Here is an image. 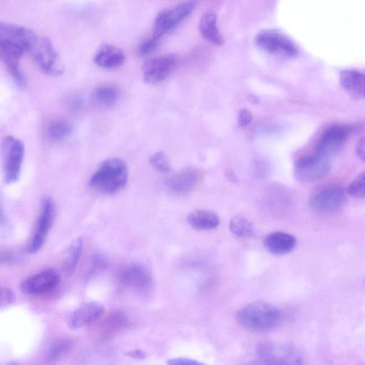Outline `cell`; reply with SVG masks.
<instances>
[{"instance_id": "obj_1", "label": "cell", "mask_w": 365, "mask_h": 365, "mask_svg": "<svg viewBox=\"0 0 365 365\" xmlns=\"http://www.w3.org/2000/svg\"><path fill=\"white\" fill-rule=\"evenodd\" d=\"M128 180V169L125 161L118 158H110L98 165L88 185L99 194L112 195L122 190Z\"/></svg>"}, {"instance_id": "obj_2", "label": "cell", "mask_w": 365, "mask_h": 365, "mask_svg": "<svg viewBox=\"0 0 365 365\" xmlns=\"http://www.w3.org/2000/svg\"><path fill=\"white\" fill-rule=\"evenodd\" d=\"M237 320L247 329L264 331L277 327L282 320V314L272 304L255 302L241 308L237 314Z\"/></svg>"}, {"instance_id": "obj_3", "label": "cell", "mask_w": 365, "mask_h": 365, "mask_svg": "<svg viewBox=\"0 0 365 365\" xmlns=\"http://www.w3.org/2000/svg\"><path fill=\"white\" fill-rule=\"evenodd\" d=\"M2 168L6 184L17 182L21 176L25 148L22 141L12 135L5 137L2 143Z\"/></svg>"}, {"instance_id": "obj_4", "label": "cell", "mask_w": 365, "mask_h": 365, "mask_svg": "<svg viewBox=\"0 0 365 365\" xmlns=\"http://www.w3.org/2000/svg\"><path fill=\"white\" fill-rule=\"evenodd\" d=\"M258 359L266 364H299L302 357L292 344L281 341H264L257 347Z\"/></svg>"}, {"instance_id": "obj_5", "label": "cell", "mask_w": 365, "mask_h": 365, "mask_svg": "<svg viewBox=\"0 0 365 365\" xmlns=\"http://www.w3.org/2000/svg\"><path fill=\"white\" fill-rule=\"evenodd\" d=\"M330 168V158L314 152L296 160L294 173L299 180L313 182L323 179L329 173Z\"/></svg>"}, {"instance_id": "obj_6", "label": "cell", "mask_w": 365, "mask_h": 365, "mask_svg": "<svg viewBox=\"0 0 365 365\" xmlns=\"http://www.w3.org/2000/svg\"><path fill=\"white\" fill-rule=\"evenodd\" d=\"M256 45L262 51L272 55L292 58L298 50L295 44L286 35L276 30H264L255 37Z\"/></svg>"}, {"instance_id": "obj_7", "label": "cell", "mask_w": 365, "mask_h": 365, "mask_svg": "<svg viewBox=\"0 0 365 365\" xmlns=\"http://www.w3.org/2000/svg\"><path fill=\"white\" fill-rule=\"evenodd\" d=\"M55 216L56 205L54 201L48 196L44 197L41 201L35 230L27 249L29 253L34 254L43 247L54 222Z\"/></svg>"}, {"instance_id": "obj_8", "label": "cell", "mask_w": 365, "mask_h": 365, "mask_svg": "<svg viewBox=\"0 0 365 365\" xmlns=\"http://www.w3.org/2000/svg\"><path fill=\"white\" fill-rule=\"evenodd\" d=\"M345 201L343 190L339 186L332 185L315 192L309 200V206L314 212L328 215L339 211Z\"/></svg>"}, {"instance_id": "obj_9", "label": "cell", "mask_w": 365, "mask_h": 365, "mask_svg": "<svg viewBox=\"0 0 365 365\" xmlns=\"http://www.w3.org/2000/svg\"><path fill=\"white\" fill-rule=\"evenodd\" d=\"M195 2L190 0L161 11L157 15L153 33L163 36L175 29L193 11Z\"/></svg>"}, {"instance_id": "obj_10", "label": "cell", "mask_w": 365, "mask_h": 365, "mask_svg": "<svg viewBox=\"0 0 365 365\" xmlns=\"http://www.w3.org/2000/svg\"><path fill=\"white\" fill-rule=\"evenodd\" d=\"M31 53L36 63L44 73L57 76L63 73L64 67L58 53L48 38L38 39Z\"/></svg>"}, {"instance_id": "obj_11", "label": "cell", "mask_w": 365, "mask_h": 365, "mask_svg": "<svg viewBox=\"0 0 365 365\" xmlns=\"http://www.w3.org/2000/svg\"><path fill=\"white\" fill-rule=\"evenodd\" d=\"M352 128L346 124H332L320 135L315 146V152L331 158L336 154L346 142Z\"/></svg>"}, {"instance_id": "obj_12", "label": "cell", "mask_w": 365, "mask_h": 365, "mask_svg": "<svg viewBox=\"0 0 365 365\" xmlns=\"http://www.w3.org/2000/svg\"><path fill=\"white\" fill-rule=\"evenodd\" d=\"M118 279L122 284L140 294H148L153 287V277L149 269L143 264L131 263L123 267Z\"/></svg>"}, {"instance_id": "obj_13", "label": "cell", "mask_w": 365, "mask_h": 365, "mask_svg": "<svg viewBox=\"0 0 365 365\" xmlns=\"http://www.w3.org/2000/svg\"><path fill=\"white\" fill-rule=\"evenodd\" d=\"M60 275L53 269H46L24 279L21 284V291L31 296L49 294L59 285Z\"/></svg>"}, {"instance_id": "obj_14", "label": "cell", "mask_w": 365, "mask_h": 365, "mask_svg": "<svg viewBox=\"0 0 365 365\" xmlns=\"http://www.w3.org/2000/svg\"><path fill=\"white\" fill-rule=\"evenodd\" d=\"M0 41L19 47L25 53L32 52L38 38L36 33L26 27L8 22L0 24Z\"/></svg>"}, {"instance_id": "obj_15", "label": "cell", "mask_w": 365, "mask_h": 365, "mask_svg": "<svg viewBox=\"0 0 365 365\" xmlns=\"http://www.w3.org/2000/svg\"><path fill=\"white\" fill-rule=\"evenodd\" d=\"M177 62L173 55H166L148 60L143 66V80L146 83H155L165 79Z\"/></svg>"}, {"instance_id": "obj_16", "label": "cell", "mask_w": 365, "mask_h": 365, "mask_svg": "<svg viewBox=\"0 0 365 365\" xmlns=\"http://www.w3.org/2000/svg\"><path fill=\"white\" fill-rule=\"evenodd\" d=\"M24 53H26L19 47L0 41L1 59L14 82L20 88H24L26 85L19 65Z\"/></svg>"}, {"instance_id": "obj_17", "label": "cell", "mask_w": 365, "mask_h": 365, "mask_svg": "<svg viewBox=\"0 0 365 365\" xmlns=\"http://www.w3.org/2000/svg\"><path fill=\"white\" fill-rule=\"evenodd\" d=\"M105 312L103 305L95 302H86L71 314L68 327L71 329H77L92 324L101 319Z\"/></svg>"}, {"instance_id": "obj_18", "label": "cell", "mask_w": 365, "mask_h": 365, "mask_svg": "<svg viewBox=\"0 0 365 365\" xmlns=\"http://www.w3.org/2000/svg\"><path fill=\"white\" fill-rule=\"evenodd\" d=\"M339 83L352 98L365 99V73L355 70H344L339 74Z\"/></svg>"}, {"instance_id": "obj_19", "label": "cell", "mask_w": 365, "mask_h": 365, "mask_svg": "<svg viewBox=\"0 0 365 365\" xmlns=\"http://www.w3.org/2000/svg\"><path fill=\"white\" fill-rule=\"evenodd\" d=\"M263 243L269 252L282 255L292 252L296 246L297 240L291 234L273 232L264 237Z\"/></svg>"}, {"instance_id": "obj_20", "label": "cell", "mask_w": 365, "mask_h": 365, "mask_svg": "<svg viewBox=\"0 0 365 365\" xmlns=\"http://www.w3.org/2000/svg\"><path fill=\"white\" fill-rule=\"evenodd\" d=\"M125 58V54L120 48L110 44H104L96 51L93 61L99 67L112 69L122 66Z\"/></svg>"}, {"instance_id": "obj_21", "label": "cell", "mask_w": 365, "mask_h": 365, "mask_svg": "<svg viewBox=\"0 0 365 365\" xmlns=\"http://www.w3.org/2000/svg\"><path fill=\"white\" fill-rule=\"evenodd\" d=\"M200 180L201 175L197 170H187L170 178L168 186L171 192L183 195L194 189Z\"/></svg>"}, {"instance_id": "obj_22", "label": "cell", "mask_w": 365, "mask_h": 365, "mask_svg": "<svg viewBox=\"0 0 365 365\" xmlns=\"http://www.w3.org/2000/svg\"><path fill=\"white\" fill-rule=\"evenodd\" d=\"M188 224L197 230H210L216 228L220 220L218 215L212 210H196L187 216Z\"/></svg>"}, {"instance_id": "obj_23", "label": "cell", "mask_w": 365, "mask_h": 365, "mask_svg": "<svg viewBox=\"0 0 365 365\" xmlns=\"http://www.w3.org/2000/svg\"><path fill=\"white\" fill-rule=\"evenodd\" d=\"M199 30L201 35L210 43L222 46L224 38L217 26V16L212 12L205 13L200 19Z\"/></svg>"}, {"instance_id": "obj_24", "label": "cell", "mask_w": 365, "mask_h": 365, "mask_svg": "<svg viewBox=\"0 0 365 365\" xmlns=\"http://www.w3.org/2000/svg\"><path fill=\"white\" fill-rule=\"evenodd\" d=\"M120 97L118 87L110 83L98 85L92 93L93 101L103 107H110L116 103Z\"/></svg>"}, {"instance_id": "obj_25", "label": "cell", "mask_w": 365, "mask_h": 365, "mask_svg": "<svg viewBox=\"0 0 365 365\" xmlns=\"http://www.w3.org/2000/svg\"><path fill=\"white\" fill-rule=\"evenodd\" d=\"M72 125L62 118H53L46 125L45 134L52 143H60L66 140L72 133Z\"/></svg>"}, {"instance_id": "obj_26", "label": "cell", "mask_w": 365, "mask_h": 365, "mask_svg": "<svg viewBox=\"0 0 365 365\" xmlns=\"http://www.w3.org/2000/svg\"><path fill=\"white\" fill-rule=\"evenodd\" d=\"M83 245V240L81 237L76 238L70 244L62 265V269L66 274H71L74 272L82 252Z\"/></svg>"}, {"instance_id": "obj_27", "label": "cell", "mask_w": 365, "mask_h": 365, "mask_svg": "<svg viewBox=\"0 0 365 365\" xmlns=\"http://www.w3.org/2000/svg\"><path fill=\"white\" fill-rule=\"evenodd\" d=\"M73 342L68 338L53 341L46 352V359L51 362L58 361L67 356L72 350Z\"/></svg>"}, {"instance_id": "obj_28", "label": "cell", "mask_w": 365, "mask_h": 365, "mask_svg": "<svg viewBox=\"0 0 365 365\" xmlns=\"http://www.w3.org/2000/svg\"><path fill=\"white\" fill-rule=\"evenodd\" d=\"M229 227L231 232L239 237L250 238L255 235L253 225L242 216L237 215L232 217Z\"/></svg>"}, {"instance_id": "obj_29", "label": "cell", "mask_w": 365, "mask_h": 365, "mask_svg": "<svg viewBox=\"0 0 365 365\" xmlns=\"http://www.w3.org/2000/svg\"><path fill=\"white\" fill-rule=\"evenodd\" d=\"M162 38V36L153 33L139 44L137 48L138 55L146 56L153 53L158 47Z\"/></svg>"}, {"instance_id": "obj_30", "label": "cell", "mask_w": 365, "mask_h": 365, "mask_svg": "<svg viewBox=\"0 0 365 365\" xmlns=\"http://www.w3.org/2000/svg\"><path fill=\"white\" fill-rule=\"evenodd\" d=\"M350 195L356 198H365V170L361 172L347 187Z\"/></svg>"}, {"instance_id": "obj_31", "label": "cell", "mask_w": 365, "mask_h": 365, "mask_svg": "<svg viewBox=\"0 0 365 365\" xmlns=\"http://www.w3.org/2000/svg\"><path fill=\"white\" fill-rule=\"evenodd\" d=\"M150 163L155 170L161 173H168L171 169L170 161L163 151L154 153L150 158Z\"/></svg>"}, {"instance_id": "obj_32", "label": "cell", "mask_w": 365, "mask_h": 365, "mask_svg": "<svg viewBox=\"0 0 365 365\" xmlns=\"http://www.w3.org/2000/svg\"><path fill=\"white\" fill-rule=\"evenodd\" d=\"M15 294L12 289L6 287H1V307H7L15 302Z\"/></svg>"}, {"instance_id": "obj_33", "label": "cell", "mask_w": 365, "mask_h": 365, "mask_svg": "<svg viewBox=\"0 0 365 365\" xmlns=\"http://www.w3.org/2000/svg\"><path fill=\"white\" fill-rule=\"evenodd\" d=\"M252 120L251 113L245 108L241 109L238 113V123L241 127L248 125Z\"/></svg>"}, {"instance_id": "obj_34", "label": "cell", "mask_w": 365, "mask_h": 365, "mask_svg": "<svg viewBox=\"0 0 365 365\" xmlns=\"http://www.w3.org/2000/svg\"><path fill=\"white\" fill-rule=\"evenodd\" d=\"M355 153L359 158L365 162V135L359 138L356 142Z\"/></svg>"}, {"instance_id": "obj_35", "label": "cell", "mask_w": 365, "mask_h": 365, "mask_svg": "<svg viewBox=\"0 0 365 365\" xmlns=\"http://www.w3.org/2000/svg\"><path fill=\"white\" fill-rule=\"evenodd\" d=\"M168 364H202V363L198 362L197 361H195L192 359L188 358H174L169 359L168 361Z\"/></svg>"}, {"instance_id": "obj_36", "label": "cell", "mask_w": 365, "mask_h": 365, "mask_svg": "<svg viewBox=\"0 0 365 365\" xmlns=\"http://www.w3.org/2000/svg\"><path fill=\"white\" fill-rule=\"evenodd\" d=\"M125 354L129 357L137 359H143L146 358V353L140 349H135L129 351L125 352Z\"/></svg>"}, {"instance_id": "obj_37", "label": "cell", "mask_w": 365, "mask_h": 365, "mask_svg": "<svg viewBox=\"0 0 365 365\" xmlns=\"http://www.w3.org/2000/svg\"><path fill=\"white\" fill-rule=\"evenodd\" d=\"M248 98L249 101H252L253 103H257L259 101V98L253 95H250Z\"/></svg>"}]
</instances>
